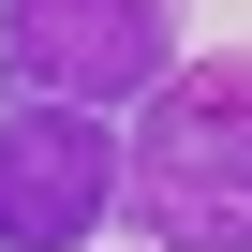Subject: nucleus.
Here are the masks:
<instances>
[{
    "label": "nucleus",
    "instance_id": "1",
    "mask_svg": "<svg viewBox=\"0 0 252 252\" xmlns=\"http://www.w3.org/2000/svg\"><path fill=\"white\" fill-rule=\"evenodd\" d=\"M119 222L149 252H252V45L178 60L119 134Z\"/></svg>",
    "mask_w": 252,
    "mask_h": 252
},
{
    "label": "nucleus",
    "instance_id": "2",
    "mask_svg": "<svg viewBox=\"0 0 252 252\" xmlns=\"http://www.w3.org/2000/svg\"><path fill=\"white\" fill-rule=\"evenodd\" d=\"M0 60L30 104H149L178 74V0H0Z\"/></svg>",
    "mask_w": 252,
    "mask_h": 252
},
{
    "label": "nucleus",
    "instance_id": "3",
    "mask_svg": "<svg viewBox=\"0 0 252 252\" xmlns=\"http://www.w3.org/2000/svg\"><path fill=\"white\" fill-rule=\"evenodd\" d=\"M119 208V134H89V104H0V252H89Z\"/></svg>",
    "mask_w": 252,
    "mask_h": 252
}]
</instances>
